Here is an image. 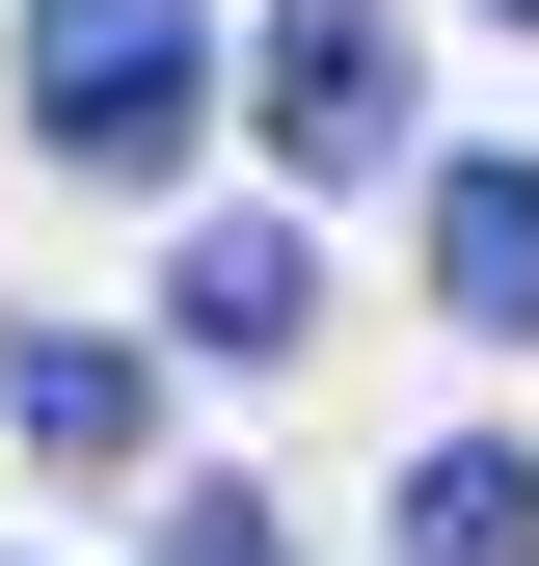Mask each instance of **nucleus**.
Here are the masks:
<instances>
[{"instance_id": "obj_2", "label": "nucleus", "mask_w": 539, "mask_h": 566, "mask_svg": "<svg viewBox=\"0 0 539 566\" xmlns=\"http://www.w3.org/2000/svg\"><path fill=\"white\" fill-rule=\"evenodd\" d=\"M270 163H404V28L378 0H270Z\"/></svg>"}, {"instance_id": "obj_7", "label": "nucleus", "mask_w": 539, "mask_h": 566, "mask_svg": "<svg viewBox=\"0 0 539 566\" xmlns=\"http://www.w3.org/2000/svg\"><path fill=\"white\" fill-rule=\"evenodd\" d=\"M162 566H270V513L243 485H162Z\"/></svg>"}, {"instance_id": "obj_8", "label": "nucleus", "mask_w": 539, "mask_h": 566, "mask_svg": "<svg viewBox=\"0 0 539 566\" xmlns=\"http://www.w3.org/2000/svg\"><path fill=\"white\" fill-rule=\"evenodd\" d=\"M512 28H539V0H512Z\"/></svg>"}, {"instance_id": "obj_1", "label": "nucleus", "mask_w": 539, "mask_h": 566, "mask_svg": "<svg viewBox=\"0 0 539 566\" xmlns=\"http://www.w3.org/2000/svg\"><path fill=\"white\" fill-rule=\"evenodd\" d=\"M189 108H216V28H189V0H54V28H28V135H54V163H189Z\"/></svg>"}, {"instance_id": "obj_6", "label": "nucleus", "mask_w": 539, "mask_h": 566, "mask_svg": "<svg viewBox=\"0 0 539 566\" xmlns=\"http://www.w3.org/2000/svg\"><path fill=\"white\" fill-rule=\"evenodd\" d=\"M0 405L54 459H135V350H82V324H0Z\"/></svg>"}, {"instance_id": "obj_4", "label": "nucleus", "mask_w": 539, "mask_h": 566, "mask_svg": "<svg viewBox=\"0 0 539 566\" xmlns=\"http://www.w3.org/2000/svg\"><path fill=\"white\" fill-rule=\"evenodd\" d=\"M162 324L216 350V378H270V350H297V217H216V243L162 270Z\"/></svg>"}, {"instance_id": "obj_5", "label": "nucleus", "mask_w": 539, "mask_h": 566, "mask_svg": "<svg viewBox=\"0 0 539 566\" xmlns=\"http://www.w3.org/2000/svg\"><path fill=\"white\" fill-rule=\"evenodd\" d=\"M404 566H539V459H512V432H458L432 485H404Z\"/></svg>"}, {"instance_id": "obj_3", "label": "nucleus", "mask_w": 539, "mask_h": 566, "mask_svg": "<svg viewBox=\"0 0 539 566\" xmlns=\"http://www.w3.org/2000/svg\"><path fill=\"white\" fill-rule=\"evenodd\" d=\"M432 297L486 324V350H539V163H458L432 189Z\"/></svg>"}]
</instances>
